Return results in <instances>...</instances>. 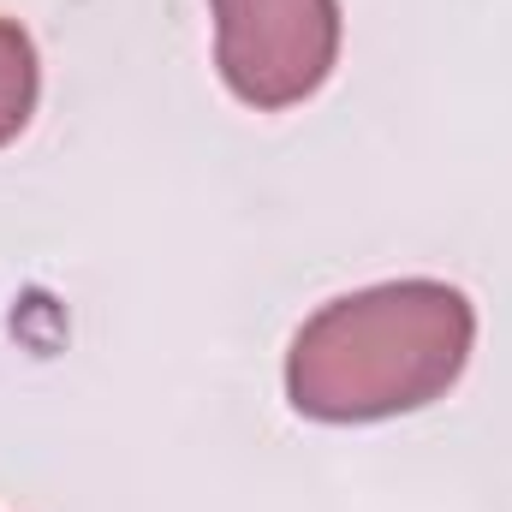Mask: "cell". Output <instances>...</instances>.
I'll return each instance as SVG.
<instances>
[{
  "instance_id": "3",
  "label": "cell",
  "mask_w": 512,
  "mask_h": 512,
  "mask_svg": "<svg viewBox=\"0 0 512 512\" xmlns=\"http://www.w3.org/2000/svg\"><path fill=\"white\" fill-rule=\"evenodd\" d=\"M36 90H42L36 42H30L24 24L0 18V149L30 126V114H36Z\"/></svg>"
},
{
  "instance_id": "2",
  "label": "cell",
  "mask_w": 512,
  "mask_h": 512,
  "mask_svg": "<svg viewBox=\"0 0 512 512\" xmlns=\"http://www.w3.org/2000/svg\"><path fill=\"white\" fill-rule=\"evenodd\" d=\"M209 12L221 84L256 114L310 102L340 60V0H209Z\"/></svg>"
},
{
  "instance_id": "1",
  "label": "cell",
  "mask_w": 512,
  "mask_h": 512,
  "mask_svg": "<svg viewBox=\"0 0 512 512\" xmlns=\"http://www.w3.org/2000/svg\"><path fill=\"white\" fill-rule=\"evenodd\" d=\"M477 310L447 280H382L322 304L286 352V399L310 423H382L465 376Z\"/></svg>"
}]
</instances>
